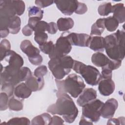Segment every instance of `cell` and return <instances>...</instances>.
I'll list each match as a JSON object with an SVG mask.
<instances>
[{
  "label": "cell",
  "instance_id": "cb8c5ba5",
  "mask_svg": "<svg viewBox=\"0 0 125 125\" xmlns=\"http://www.w3.org/2000/svg\"><path fill=\"white\" fill-rule=\"evenodd\" d=\"M21 19L19 17L15 16L12 19L8 27L10 33L12 34H16L18 33L21 29Z\"/></svg>",
  "mask_w": 125,
  "mask_h": 125
},
{
  "label": "cell",
  "instance_id": "6da1fadb",
  "mask_svg": "<svg viewBox=\"0 0 125 125\" xmlns=\"http://www.w3.org/2000/svg\"><path fill=\"white\" fill-rule=\"evenodd\" d=\"M57 100L55 104L50 105L47 111L52 115L58 114L62 116L68 123H72L78 114V109L73 100L66 93H57Z\"/></svg>",
  "mask_w": 125,
  "mask_h": 125
},
{
  "label": "cell",
  "instance_id": "7a4b0ae2",
  "mask_svg": "<svg viewBox=\"0 0 125 125\" xmlns=\"http://www.w3.org/2000/svg\"><path fill=\"white\" fill-rule=\"evenodd\" d=\"M125 35L123 30H118L115 33L104 38V49L111 60L122 61L125 55Z\"/></svg>",
  "mask_w": 125,
  "mask_h": 125
},
{
  "label": "cell",
  "instance_id": "8992f818",
  "mask_svg": "<svg viewBox=\"0 0 125 125\" xmlns=\"http://www.w3.org/2000/svg\"><path fill=\"white\" fill-rule=\"evenodd\" d=\"M72 69L76 73L81 74L86 83L89 85H96L102 79L101 73L96 67L86 65L81 62L74 60Z\"/></svg>",
  "mask_w": 125,
  "mask_h": 125
},
{
  "label": "cell",
  "instance_id": "f546056e",
  "mask_svg": "<svg viewBox=\"0 0 125 125\" xmlns=\"http://www.w3.org/2000/svg\"><path fill=\"white\" fill-rule=\"evenodd\" d=\"M55 44L53 42L50 41L46 42L41 45H39V48L40 51L44 54L50 55L53 51L54 49Z\"/></svg>",
  "mask_w": 125,
  "mask_h": 125
},
{
  "label": "cell",
  "instance_id": "bcb514c9",
  "mask_svg": "<svg viewBox=\"0 0 125 125\" xmlns=\"http://www.w3.org/2000/svg\"><path fill=\"white\" fill-rule=\"evenodd\" d=\"M41 19L37 17L29 18L28 24L34 30L35 27L36 26L37 24L41 21Z\"/></svg>",
  "mask_w": 125,
  "mask_h": 125
},
{
  "label": "cell",
  "instance_id": "74e56055",
  "mask_svg": "<svg viewBox=\"0 0 125 125\" xmlns=\"http://www.w3.org/2000/svg\"><path fill=\"white\" fill-rule=\"evenodd\" d=\"M102 79H112V70L109 68L106 65L102 67Z\"/></svg>",
  "mask_w": 125,
  "mask_h": 125
},
{
  "label": "cell",
  "instance_id": "277c9868",
  "mask_svg": "<svg viewBox=\"0 0 125 125\" xmlns=\"http://www.w3.org/2000/svg\"><path fill=\"white\" fill-rule=\"evenodd\" d=\"M74 60L70 56L51 59L48 68L56 80H60L68 75L72 69Z\"/></svg>",
  "mask_w": 125,
  "mask_h": 125
},
{
  "label": "cell",
  "instance_id": "d6986e66",
  "mask_svg": "<svg viewBox=\"0 0 125 125\" xmlns=\"http://www.w3.org/2000/svg\"><path fill=\"white\" fill-rule=\"evenodd\" d=\"M105 45L104 38L101 36L91 37L88 47L94 51H104Z\"/></svg>",
  "mask_w": 125,
  "mask_h": 125
},
{
  "label": "cell",
  "instance_id": "30bf717a",
  "mask_svg": "<svg viewBox=\"0 0 125 125\" xmlns=\"http://www.w3.org/2000/svg\"><path fill=\"white\" fill-rule=\"evenodd\" d=\"M57 8L65 15H71L76 13L78 7L79 1L76 0H55L54 1Z\"/></svg>",
  "mask_w": 125,
  "mask_h": 125
},
{
  "label": "cell",
  "instance_id": "7dc6e473",
  "mask_svg": "<svg viewBox=\"0 0 125 125\" xmlns=\"http://www.w3.org/2000/svg\"><path fill=\"white\" fill-rule=\"evenodd\" d=\"M79 125H93V123L88 121L87 119L82 116Z\"/></svg>",
  "mask_w": 125,
  "mask_h": 125
},
{
  "label": "cell",
  "instance_id": "4fadbf2b",
  "mask_svg": "<svg viewBox=\"0 0 125 125\" xmlns=\"http://www.w3.org/2000/svg\"><path fill=\"white\" fill-rule=\"evenodd\" d=\"M98 84V90L100 94L103 96H109L115 90V85L112 79H103Z\"/></svg>",
  "mask_w": 125,
  "mask_h": 125
},
{
  "label": "cell",
  "instance_id": "1f68e13d",
  "mask_svg": "<svg viewBox=\"0 0 125 125\" xmlns=\"http://www.w3.org/2000/svg\"><path fill=\"white\" fill-rule=\"evenodd\" d=\"M13 4L18 16H21L24 13L25 11V4L22 0H12Z\"/></svg>",
  "mask_w": 125,
  "mask_h": 125
},
{
  "label": "cell",
  "instance_id": "5b68a950",
  "mask_svg": "<svg viewBox=\"0 0 125 125\" xmlns=\"http://www.w3.org/2000/svg\"><path fill=\"white\" fill-rule=\"evenodd\" d=\"M32 75L30 69L27 67L16 69L7 65L1 72L0 84L2 85L5 83H8L15 86L21 82L25 81Z\"/></svg>",
  "mask_w": 125,
  "mask_h": 125
},
{
  "label": "cell",
  "instance_id": "5bb4252c",
  "mask_svg": "<svg viewBox=\"0 0 125 125\" xmlns=\"http://www.w3.org/2000/svg\"><path fill=\"white\" fill-rule=\"evenodd\" d=\"M6 58H8L6 60L8 61L9 66L16 69H20L22 67L24 63L22 58L14 51L10 50L5 57Z\"/></svg>",
  "mask_w": 125,
  "mask_h": 125
},
{
  "label": "cell",
  "instance_id": "60d3db41",
  "mask_svg": "<svg viewBox=\"0 0 125 125\" xmlns=\"http://www.w3.org/2000/svg\"><path fill=\"white\" fill-rule=\"evenodd\" d=\"M54 1L52 0H36L35 1V3L39 7L44 8L52 4Z\"/></svg>",
  "mask_w": 125,
  "mask_h": 125
},
{
  "label": "cell",
  "instance_id": "4316f807",
  "mask_svg": "<svg viewBox=\"0 0 125 125\" xmlns=\"http://www.w3.org/2000/svg\"><path fill=\"white\" fill-rule=\"evenodd\" d=\"M22 102L17 99H15L14 97H11L8 102L9 108L13 111H20L23 108Z\"/></svg>",
  "mask_w": 125,
  "mask_h": 125
},
{
  "label": "cell",
  "instance_id": "e0dca14e",
  "mask_svg": "<svg viewBox=\"0 0 125 125\" xmlns=\"http://www.w3.org/2000/svg\"><path fill=\"white\" fill-rule=\"evenodd\" d=\"M111 13L113 17L116 19L119 23H123L125 21V8L122 3H117L112 7Z\"/></svg>",
  "mask_w": 125,
  "mask_h": 125
},
{
  "label": "cell",
  "instance_id": "9c48e42d",
  "mask_svg": "<svg viewBox=\"0 0 125 125\" xmlns=\"http://www.w3.org/2000/svg\"><path fill=\"white\" fill-rule=\"evenodd\" d=\"M72 45L88 47L91 36L85 33H64Z\"/></svg>",
  "mask_w": 125,
  "mask_h": 125
},
{
  "label": "cell",
  "instance_id": "9a60e30c",
  "mask_svg": "<svg viewBox=\"0 0 125 125\" xmlns=\"http://www.w3.org/2000/svg\"><path fill=\"white\" fill-rule=\"evenodd\" d=\"M20 48L22 52L25 53L29 58L33 57L40 53V50L35 47L31 42L28 40H23L21 43Z\"/></svg>",
  "mask_w": 125,
  "mask_h": 125
},
{
  "label": "cell",
  "instance_id": "52a82bcc",
  "mask_svg": "<svg viewBox=\"0 0 125 125\" xmlns=\"http://www.w3.org/2000/svg\"><path fill=\"white\" fill-rule=\"evenodd\" d=\"M104 103L95 99L83 106L82 116L91 122H97L101 117V109Z\"/></svg>",
  "mask_w": 125,
  "mask_h": 125
},
{
  "label": "cell",
  "instance_id": "ac0fdd59",
  "mask_svg": "<svg viewBox=\"0 0 125 125\" xmlns=\"http://www.w3.org/2000/svg\"><path fill=\"white\" fill-rule=\"evenodd\" d=\"M32 92L25 83H21L15 88L14 94L19 99H24L28 98L31 95Z\"/></svg>",
  "mask_w": 125,
  "mask_h": 125
},
{
  "label": "cell",
  "instance_id": "f1b7e54d",
  "mask_svg": "<svg viewBox=\"0 0 125 125\" xmlns=\"http://www.w3.org/2000/svg\"><path fill=\"white\" fill-rule=\"evenodd\" d=\"M112 7V5L111 2H106L101 4L98 8V13L102 16H107L111 13Z\"/></svg>",
  "mask_w": 125,
  "mask_h": 125
},
{
  "label": "cell",
  "instance_id": "8fae6325",
  "mask_svg": "<svg viewBox=\"0 0 125 125\" xmlns=\"http://www.w3.org/2000/svg\"><path fill=\"white\" fill-rule=\"evenodd\" d=\"M118 106V103L116 99L111 98L107 100L101 107V116L105 119L113 117Z\"/></svg>",
  "mask_w": 125,
  "mask_h": 125
},
{
  "label": "cell",
  "instance_id": "484cf974",
  "mask_svg": "<svg viewBox=\"0 0 125 125\" xmlns=\"http://www.w3.org/2000/svg\"><path fill=\"white\" fill-rule=\"evenodd\" d=\"M11 44L10 42L6 40H2L0 43V61H2L5 58L7 54L11 50Z\"/></svg>",
  "mask_w": 125,
  "mask_h": 125
},
{
  "label": "cell",
  "instance_id": "83f0119b",
  "mask_svg": "<svg viewBox=\"0 0 125 125\" xmlns=\"http://www.w3.org/2000/svg\"><path fill=\"white\" fill-rule=\"evenodd\" d=\"M28 12L29 18L37 17L42 20L43 17V11L39 7L35 6L29 7L28 9Z\"/></svg>",
  "mask_w": 125,
  "mask_h": 125
},
{
  "label": "cell",
  "instance_id": "603a6c76",
  "mask_svg": "<svg viewBox=\"0 0 125 125\" xmlns=\"http://www.w3.org/2000/svg\"><path fill=\"white\" fill-rule=\"evenodd\" d=\"M51 115L47 113H44L35 117L31 121V125H50L51 120Z\"/></svg>",
  "mask_w": 125,
  "mask_h": 125
},
{
  "label": "cell",
  "instance_id": "7402d4cb",
  "mask_svg": "<svg viewBox=\"0 0 125 125\" xmlns=\"http://www.w3.org/2000/svg\"><path fill=\"white\" fill-rule=\"evenodd\" d=\"M104 29V18L99 19L92 25L90 35L100 36L103 33Z\"/></svg>",
  "mask_w": 125,
  "mask_h": 125
},
{
  "label": "cell",
  "instance_id": "4dcf8cb0",
  "mask_svg": "<svg viewBox=\"0 0 125 125\" xmlns=\"http://www.w3.org/2000/svg\"><path fill=\"white\" fill-rule=\"evenodd\" d=\"M30 120L26 117H15L10 119L6 125H30Z\"/></svg>",
  "mask_w": 125,
  "mask_h": 125
},
{
  "label": "cell",
  "instance_id": "e575fe53",
  "mask_svg": "<svg viewBox=\"0 0 125 125\" xmlns=\"http://www.w3.org/2000/svg\"><path fill=\"white\" fill-rule=\"evenodd\" d=\"M14 85L8 83H5L1 85L2 91L6 93L9 97L13 95L14 91Z\"/></svg>",
  "mask_w": 125,
  "mask_h": 125
},
{
  "label": "cell",
  "instance_id": "f6af8a7d",
  "mask_svg": "<svg viewBox=\"0 0 125 125\" xmlns=\"http://www.w3.org/2000/svg\"><path fill=\"white\" fill-rule=\"evenodd\" d=\"M34 29L28 24L24 26L22 29V33L25 36H30L33 33Z\"/></svg>",
  "mask_w": 125,
  "mask_h": 125
},
{
  "label": "cell",
  "instance_id": "ab89813d",
  "mask_svg": "<svg viewBox=\"0 0 125 125\" xmlns=\"http://www.w3.org/2000/svg\"><path fill=\"white\" fill-rule=\"evenodd\" d=\"M125 118L124 117H120L118 118H109L107 125H121L124 124Z\"/></svg>",
  "mask_w": 125,
  "mask_h": 125
},
{
  "label": "cell",
  "instance_id": "d590c367",
  "mask_svg": "<svg viewBox=\"0 0 125 125\" xmlns=\"http://www.w3.org/2000/svg\"><path fill=\"white\" fill-rule=\"evenodd\" d=\"M47 67L44 65H42L35 69L34 75L36 77H43L47 74Z\"/></svg>",
  "mask_w": 125,
  "mask_h": 125
},
{
  "label": "cell",
  "instance_id": "836d02e7",
  "mask_svg": "<svg viewBox=\"0 0 125 125\" xmlns=\"http://www.w3.org/2000/svg\"><path fill=\"white\" fill-rule=\"evenodd\" d=\"M8 95L5 92L0 93V110L3 111L6 110L8 107Z\"/></svg>",
  "mask_w": 125,
  "mask_h": 125
},
{
  "label": "cell",
  "instance_id": "ee69618b",
  "mask_svg": "<svg viewBox=\"0 0 125 125\" xmlns=\"http://www.w3.org/2000/svg\"><path fill=\"white\" fill-rule=\"evenodd\" d=\"M64 124V121L60 117L55 115L51 117V122L50 125H63Z\"/></svg>",
  "mask_w": 125,
  "mask_h": 125
},
{
  "label": "cell",
  "instance_id": "7c38bea8",
  "mask_svg": "<svg viewBox=\"0 0 125 125\" xmlns=\"http://www.w3.org/2000/svg\"><path fill=\"white\" fill-rule=\"evenodd\" d=\"M97 98V92L92 88L83 89L77 100V104L80 106H83L88 103L95 100Z\"/></svg>",
  "mask_w": 125,
  "mask_h": 125
},
{
  "label": "cell",
  "instance_id": "8d00e7d4",
  "mask_svg": "<svg viewBox=\"0 0 125 125\" xmlns=\"http://www.w3.org/2000/svg\"><path fill=\"white\" fill-rule=\"evenodd\" d=\"M48 23L45 21H40L36 25L34 28V32H44L47 30L48 28Z\"/></svg>",
  "mask_w": 125,
  "mask_h": 125
},
{
  "label": "cell",
  "instance_id": "ffe728a7",
  "mask_svg": "<svg viewBox=\"0 0 125 125\" xmlns=\"http://www.w3.org/2000/svg\"><path fill=\"white\" fill-rule=\"evenodd\" d=\"M110 59H109L106 55L101 52L94 53L91 57L92 62L98 67H104L109 62Z\"/></svg>",
  "mask_w": 125,
  "mask_h": 125
},
{
  "label": "cell",
  "instance_id": "ba28073f",
  "mask_svg": "<svg viewBox=\"0 0 125 125\" xmlns=\"http://www.w3.org/2000/svg\"><path fill=\"white\" fill-rule=\"evenodd\" d=\"M71 49L72 45L63 33L57 39L53 52L48 56L50 59L63 57L68 54L71 51Z\"/></svg>",
  "mask_w": 125,
  "mask_h": 125
},
{
  "label": "cell",
  "instance_id": "2e32d148",
  "mask_svg": "<svg viewBox=\"0 0 125 125\" xmlns=\"http://www.w3.org/2000/svg\"><path fill=\"white\" fill-rule=\"evenodd\" d=\"M25 83L32 91L35 92L41 90L43 87L44 81L43 77H36L32 75L25 81Z\"/></svg>",
  "mask_w": 125,
  "mask_h": 125
},
{
  "label": "cell",
  "instance_id": "d4e9b609",
  "mask_svg": "<svg viewBox=\"0 0 125 125\" xmlns=\"http://www.w3.org/2000/svg\"><path fill=\"white\" fill-rule=\"evenodd\" d=\"M119 22L112 16L104 18V27L109 32L115 31L119 26Z\"/></svg>",
  "mask_w": 125,
  "mask_h": 125
},
{
  "label": "cell",
  "instance_id": "7bdbcfd3",
  "mask_svg": "<svg viewBox=\"0 0 125 125\" xmlns=\"http://www.w3.org/2000/svg\"><path fill=\"white\" fill-rule=\"evenodd\" d=\"M87 11V6L84 3L79 2L78 9L75 13L77 14L82 15L86 13Z\"/></svg>",
  "mask_w": 125,
  "mask_h": 125
},
{
  "label": "cell",
  "instance_id": "b9f144b4",
  "mask_svg": "<svg viewBox=\"0 0 125 125\" xmlns=\"http://www.w3.org/2000/svg\"><path fill=\"white\" fill-rule=\"evenodd\" d=\"M58 30V27L57 24L54 22H50L48 23V28L47 31L51 34H54L56 33Z\"/></svg>",
  "mask_w": 125,
  "mask_h": 125
},
{
  "label": "cell",
  "instance_id": "44dd1931",
  "mask_svg": "<svg viewBox=\"0 0 125 125\" xmlns=\"http://www.w3.org/2000/svg\"><path fill=\"white\" fill-rule=\"evenodd\" d=\"M74 24L73 19L71 18H61L57 21L58 29L61 31H66L72 28Z\"/></svg>",
  "mask_w": 125,
  "mask_h": 125
},
{
  "label": "cell",
  "instance_id": "3957f363",
  "mask_svg": "<svg viewBox=\"0 0 125 125\" xmlns=\"http://www.w3.org/2000/svg\"><path fill=\"white\" fill-rule=\"evenodd\" d=\"M58 92L68 93L76 98L81 94L85 87V84L82 78L76 74L69 75L65 80H55Z\"/></svg>",
  "mask_w": 125,
  "mask_h": 125
},
{
  "label": "cell",
  "instance_id": "d6a6232c",
  "mask_svg": "<svg viewBox=\"0 0 125 125\" xmlns=\"http://www.w3.org/2000/svg\"><path fill=\"white\" fill-rule=\"evenodd\" d=\"M48 35L44 32H34V40L39 44L41 45L47 42Z\"/></svg>",
  "mask_w": 125,
  "mask_h": 125
},
{
  "label": "cell",
  "instance_id": "f35d334b",
  "mask_svg": "<svg viewBox=\"0 0 125 125\" xmlns=\"http://www.w3.org/2000/svg\"><path fill=\"white\" fill-rule=\"evenodd\" d=\"M28 60L32 64L35 65H38L42 63L43 59L42 56L40 54H39L33 57L29 58Z\"/></svg>",
  "mask_w": 125,
  "mask_h": 125
}]
</instances>
